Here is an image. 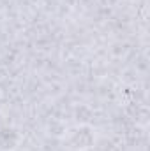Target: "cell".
Instances as JSON below:
<instances>
[{"mask_svg":"<svg viewBox=\"0 0 150 151\" xmlns=\"http://www.w3.org/2000/svg\"><path fill=\"white\" fill-rule=\"evenodd\" d=\"M79 132L81 134L78 135L76 128L71 130V134H69V144H71V148L73 150H87V148H90L92 142H94L92 130L88 127H79Z\"/></svg>","mask_w":150,"mask_h":151,"instance_id":"1","label":"cell"}]
</instances>
